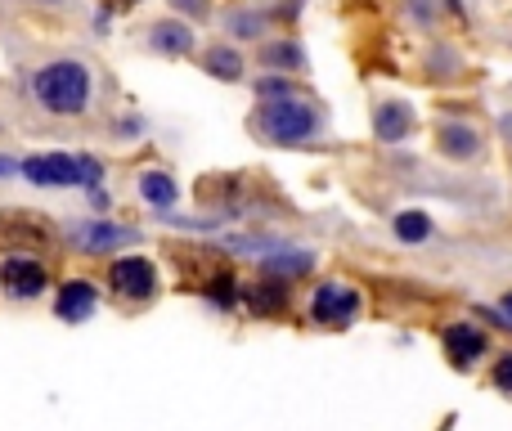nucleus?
<instances>
[{"mask_svg": "<svg viewBox=\"0 0 512 431\" xmlns=\"http://www.w3.org/2000/svg\"><path fill=\"white\" fill-rule=\"evenodd\" d=\"M23 95L36 113L54 117V122H86L99 104V68L86 54H50L27 68Z\"/></svg>", "mask_w": 512, "mask_h": 431, "instance_id": "obj_1", "label": "nucleus"}, {"mask_svg": "<svg viewBox=\"0 0 512 431\" xmlns=\"http://www.w3.org/2000/svg\"><path fill=\"white\" fill-rule=\"evenodd\" d=\"M248 131L265 149H310L324 135V104L310 99L306 90L288 99H256Z\"/></svg>", "mask_w": 512, "mask_h": 431, "instance_id": "obj_2", "label": "nucleus"}, {"mask_svg": "<svg viewBox=\"0 0 512 431\" xmlns=\"http://www.w3.org/2000/svg\"><path fill=\"white\" fill-rule=\"evenodd\" d=\"M104 297L126 315H140L162 297V265L149 252H122L104 261Z\"/></svg>", "mask_w": 512, "mask_h": 431, "instance_id": "obj_3", "label": "nucleus"}, {"mask_svg": "<svg viewBox=\"0 0 512 431\" xmlns=\"http://www.w3.org/2000/svg\"><path fill=\"white\" fill-rule=\"evenodd\" d=\"M144 243L140 225H126L117 216H77L63 225V247L72 256H86V261H108V256H122L131 247Z\"/></svg>", "mask_w": 512, "mask_h": 431, "instance_id": "obj_4", "label": "nucleus"}, {"mask_svg": "<svg viewBox=\"0 0 512 431\" xmlns=\"http://www.w3.org/2000/svg\"><path fill=\"white\" fill-rule=\"evenodd\" d=\"M0 252H32L50 261L63 252V225H54L50 212H36V207H5L0 212Z\"/></svg>", "mask_w": 512, "mask_h": 431, "instance_id": "obj_5", "label": "nucleus"}, {"mask_svg": "<svg viewBox=\"0 0 512 431\" xmlns=\"http://www.w3.org/2000/svg\"><path fill=\"white\" fill-rule=\"evenodd\" d=\"M45 292H54V270L45 256L0 252V301L5 306H32Z\"/></svg>", "mask_w": 512, "mask_h": 431, "instance_id": "obj_6", "label": "nucleus"}, {"mask_svg": "<svg viewBox=\"0 0 512 431\" xmlns=\"http://www.w3.org/2000/svg\"><path fill=\"white\" fill-rule=\"evenodd\" d=\"M140 45L153 54V59L189 63V59H198V50H203V36H198V23H189V18L158 14V18H149V23H144Z\"/></svg>", "mask_w": 512, "mask_h": 431, "instance_id": "obj_7", "label": "nucleus"}, {"mask_svg": "<svg viewBox=\"0 0 512 431\" xmlns=\"http://www.w3.org/2000/svg\"><path fill=\"white\" fill-rule=\"evenodd\" d=\"M18 180H27L32 189H86V176H81V153L68 149H41L18 158Z\"/></svg>", "mask_w": 512, "mask_h": 431, "instance_id": "obj_8", "label": "nucleus"}, {"mask_svg": "<svg viewBox=\"0 0 512 431\" xmlns=\"http://www.w3.org/2000/svg\"><path fill=\"white\" fill-rule=\"evenodd\" d=\"M104 306V279H90V274H68V279L54 283V319L68 328H81L99 315Z\"/></svg>", "mask_w": 512, "mask_h": 431, "instance_id": "obj_9", "label": "nucleus"}, {"mask_svg": "<svg viewBox=\"0 0 512 431\" xmlns=\"http://www.w3.org/2000/svg\"><path fill=\"white\" fill-rule=\"evenodd\" d=\"M360 288L346 279H324L310 292V324L315 328H351L360 319Z\"/></svg>", "mask_w": 512, "mask_h": 431, "instance_id": "obj_10", "label": "nucleus"}, {"mask_svg": "<svg viewBox=\"0 0 512 431\" xmlns=\"http://www.w3.org/2000/svg\"><path fill=\"white\" fill-rule=\"evenodd\" d=\"M131 194L140 207H149L153 216L162 212H176L180 198H185V185H180V176L171 167H162V162H144V167L131 171Z\"/></svg>", "mask_w": 512, "mask_h": 431, "instance_id": "obj_11", "label": "nucleus"}, {"mask_svg": "<svg viewBox=\"0 0 512 431\" xmlns=\"http://www.w3.org/2000/svg\"><path fill=\"white\" fill-rule=\"evenodd\" d=\"M221 36L234 45H261L265 36H274V9L256 5V0H239V5L221 9Z\"/></svg>", "mask_w": 512, "mask_h": 431, "instance_id": "obj_12", "label": "nucleus"}, {"mask_svg": "<svg viewBox=\"0 0 512 431\" xmlns=\"http://www.w3.org/2000/svg\"><path fill=\"white\" fill-rule=\"evenodd\" d=\"M198 68L212 81H221V86H243V81H248V54H243V45L221 36V41H207L203 50H198Z\"/></svg>", "mask_w": 512, "mask_h": 431, "instance_id": "obj_13", "label": "nucleus"}, {"mask_svg": "<svg viewBox=\"0 0 512 431\" xmlns=\"http://www.w3.org/2000/svg\"><path fill=\"white\" fill-rule=\"evenodd\" d=\"M315 261L319 256L310 252V247H292V243H279L274 252H265L261 261H256V270L265 274V279H283V283H301L315 274Z\"/></svg>", "mask_w": 512, "mask_h": 431, "instance_id": "obj_14", "label": "nucleus"}, {"mask_svg": "<svg viewBox=\"0 0 512 431\" xmlns=\"http://www.w3.org/2000/svg\"><path fill=\"white\" fill-rule=\"evenodd\" d=\"M256 68H261V72H288V77H301V72L310 68L306 45H301L297 36H265V41L256 45Z\"/></svg>", "mask_w": 512, "mask_h": 431, "instance_id": "obj_15", "label": "nucleus"}, {"mask_svg": "<svg viewBox=\"0 0 512 431\" xmlns=\"http://www.w3.org/2000/svg\"><path fill=\"white\" fill-rule=\"evenodd\" d=\"M288 301H292V283H283V279H265V274H256L252 283H243V306H248V315H256V319L283 315Z\"/></svg>", "mask_w": 512, "mask_h": 431, "instance_id": "obj_16", "label": "nucleus"}, {"mask_svg": "<svg viewBox=\"0 0 512 431\" xmlns=\"http://www.w3.org/2000/svg\"><path fill=\"white\" fill-rule=\"evenodd\" d=\"M486 351H490V337L481 333L477 324H463L459 319V324L445 328V355H450L454 369H472Z\"/></svg>", "mask_w": 512, "mask_h": 431, "instance_id": "obj_17", "label": "nucleus"}, {"mask_svg": "<svg viewBox=\"0 0 512 431\" xmlns=\"http://www.w3.org/2000/svg\"><path fill=\"white\" fill-rule=\"evenodd\" d=\"M436 153L450 162H472L481 153V131L468 122H441L436 126Z\"/></svg>", "mask_w": 512, "mask_h": 431, "instance_id": "obj_18", "label": "nucleus"}, {"mask_svg": "<svg viewBox=\"0 0 512 431\" xmlns=\"http://www.w3.org/2000/svg\"><path fill=\"white\" fill-rule=\"evenodd\" d=\"M414 131V108L405 99H387V104L373 108V140L378 144H400Z\"/></svg>", "mask_w": 512, "mask_h": 431, "instance_id": "obj_19", "label": "nucleus"}, {"mask_svg": "<svg viewBox=\"0 0 512 431\" xmlns=\"http://www.w3.org/2000/svg\"><path fill=\"white\" fill-rule=\"evenodd\" d=\"M203 297L212 301L221 315H230V310L243 306V279H239L234 270H225V265H221V270H212V274L203 279Z\"/></svg>", "mask_w": 512, "mask_h": 431, "instance_id": "obj_20", "label": "nucleus"}, {"mask_svg": "<svg viewBox=\"0 0 512 431\" xmlns=\"http://www.w3.org/2000/svg\"><path fill=\"white\" fill-rule=\"evenodd\" d=\"M252 86V99H288V95H301V81L288 77V72H261V77H248Z\"/></svg>", "mask_w": 512, "mask_h": 431, "instance_id": "obj_21", "label": "nucleus"}, {"mask_svg": "<svg viewBox=\"0 0 512 431\" xmlns=\"http://www.w3.org/2000/svg\"><path fill=\"white\" fill-rule=\"evenodd\" d=\"M391 229H396L400 243H427V238H432V216L418 212V207H409V212L391 216Z\"/></svg>", "mask_w": 512, "mask_h": 431, "instance_id": "obj_22", "label": "nucleus"}, {"mask_svg": "<svg viewBox=\"0 0 512 431\" xmlns=\"http://www.w3.org/2000/svg\"><path fill=\"white\" fill-rule=\"evenodd\" d=\"M167 14H180L189 23H212L216 0H167Z\"/></svg>", "mask_w": 512, "mask_h": 431, "instance_id": "obj_23", "label": "nucleus"}, {"mask_svg": "<svg viewBox=\"0 0 512 431\" xmlns=\"http://www.w3.org/2000/svg\"><path fill=\"white\" fill-rule=\"evenodd\" d=\"M81 194H86L90 216H113V189L108 185H90V189H81Z\"/></svg>", "mask_w": 512, "mask_h": 431, "instance_id": "obj_24", "label": "nucleus"}, {"mask_svg": "<svg viewBox=\"0 0 512 431\" xmlns=\"http://www.w3.org/2000/svg\"><path fill=\"white\" fill-rule=\"evenodd\" d=\"M113 14L117 9L108 5V0L95 5V14H90V36H95V41H108V32H113Z\"/></svg>", "mask_w": 512, "mask_h": 431, "instance_id": "obj_25", "label": "nucleus"}, {"mask_svg": "<svg viewBox=\"0 0 512 431\" xmlns=\"http://www.w3.org/2000/svg\"><path fill=\"white\" fill-rule=\"evenodd\" d=\"M81 176H86V189L108 185V162L99 158V153H81Z\"/></svg>", "mask_w": 512, "mask_h": 431, "instance_id": "obj_26", "label": "nucleus"}, {"mask_svg": "<svg viewBox=\"0 0 512 431\" xmlns=\"http://www.w3.org/2000/svg\"><path fill=\"white\" fill-rule=\"evenodd\" d=\"M144 131H149V122H144L140 113H122V117L113 122V135H117V140H140Z\"/></svg>", "mask_w": 512, "mask_h": 431, "instance_id": "obj_27", "label": "nucleus"}, {"mask_svg": "<svg viewBox=\"0 0 512 431\" xmlns=\"http://www.w3.org/2000/svg\"><path fill=\"white\" fill-rule=\"evenodd\" d=\"M427 68H432V77H441V68H459V54L445 50V45H436V50H432V63H427Z\"/></svg>", "mask_w": 512, "mask_h": 431, "instance_id": "obj_28", "label": "nucleus"}, {"mask_svg": "<svg viewBox=\"0 0 512 431\" xmlns=\"http://www.w3.org/2000/svg\"><path fill=\"white\" fill-rule=\"evenodd\" d=\"M495 387L499 391H512V351L495 360Z\"/></svg>", "mask_w": 512, "mask_h": 431, "instance_id": "obj_29", "label": "nucleus"}, {"mask_svg": "<svg viewBox=\"0 0 512 431\" xmlns=\"http://www.w3.org/2000/svg\"><path fill=\"white\" fill-rule=\"evenodd\" d=\"M409 14H414L418 23H432V18H436V5H432V0H409Z\"/></svg>", "mask_w": 512, "mask_h": 431, "instance_id": "obj_30", "label": "nucleus"}, {"mask_svg": "<svg viewBox=\"0 0 512 431\" xmlns=\"http://www.w3.org/2000/svg\"><path fill=\"white\" fill-rule=\"evenodd\" d=\"M23 5L27 9H50V14H54V9H72L77 0H23Z\"/></svg>", "mask_w": 512, "mask_h": 431, "instance_id": "obj_31", "label": "nucleus"}, {"mask_svg": "<svg viewBox=\"0 0 512 431\" xmlns=\"http://www.w3.org/2000/svg\"><path fill=\"white\" fill-rule=\"evenodd\" d=\"M0 180H18V158L0 153Z\"/></svg>", "mask_w": 512, "mask_h": 431, "instance_id": "obj_32", "label": "nucleus"}, {"mask_svg": "<svg viewBox=\"0 0 512 431\" xmlns=\"http://www.w3.org/2000/svg\"><path fill=\"white\" fill-rule=\"evenodd\" d=\"M108 5H113V9H117V14H131V9H140V5H144V0H108Z\"/></svg>", "mask_w": 512, "mask_h": 431, "instance_id": "obj_33", "label": "nucleus"}, {"mask_svg": "<svg viewBox=\"0 0 512 431\" xmlns=\"http://www.w3.org/2000/svg\"><path fill=\"white\" fill-rule=\"evenodd\" d=\"M499 315H504V324L512 328V292H508V297H504V301H499Z\"/></svg>", "mask_w": 512, "mask_h": 431, "instance_id": "obj_34", "label": "nucleus"}, {"mask_svg": "<svg viewBox=\"0 0 512 431\" xmlns=\"http://www.w3.org/2000/svg\"><path fill=\"white\" fill-rule=\"evenodd\" d=\"M499 131H504V140H512V113L504 117V122H499Z\"/></svg>", "mask_w": 512, "mask_h": 431, "instance_id": "obj_35", "label": "nucleus"}]
</instances>
